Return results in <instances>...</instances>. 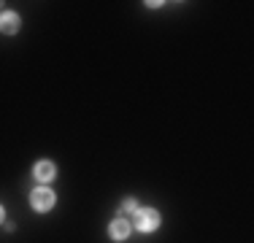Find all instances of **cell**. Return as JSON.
<instances>
[{
    "mask_svg": "<svg viewBox=\"0 0 254 243\" xmlns=\"http://www.w3.org/2000/svg\"><path fill=\"white\" fill-rule=\"evenodd\" d=\"M132 224H135V230H141V233H152V230L160 227V214H157L154 208H138Z\"/></svg>",
    "mask_w": 254,
    "mask_h": 243,
    "instance_id": "cell-1",
    "label": "cell"
},
{
    "mask_svg": "<svg viewBox=\"0 0 254 243\" xmlns=\"http://www.w3.org/2000/svg\"><path fill=\"white\" fill-rule=\"evenodd\" d=\"M30 205H33L35 211H49L54 205V192L46 189V186H38V189L30 194Z\"/></svg>",
    "mask_w": 254,
    "mask_h": 243,
    "instance_id": "cell-2",
    "label": "cell"
},
{
    "mask_svg": "<svg viewBox=\"0 0 254 243\" xmlns=\"http://www.w3.org/2000/svg\"><path fill=\"white\" fill-rule=\"evenodd\" d=\"M16 30H19V16H16L14 11H3V14H0V33L14 35Z\"/></svg>",
    "mask_w": 254,
    "mask_h": 243,
    "instance_id": "cell-3",
    "label": "cell"
},
{
    "mask_svg": "<svg viewBox=\"0 0 254 243\" xmlns=\"http://www.w3.org/2000/svg\"><path fill=\"white\" fill-rule=\"evenodd\" d=\"M108 235H111L114 241H125L127 235H130V222H125V219H117V222H111V227H108Z\"/></svg>",
    "mask_w": 254,
    "mask_h": 243,
    "instance_id": "cell-4",
    "label": "cell"
},
{
    "mask_svg": "<svg viewBox=\"0 0 254 243\" xmlns=\"http://www.w3.org/2000/svg\"><path fill=\"white\" fill-rule=\"evenodd\" d=\"M35 179H38L41 184H49V181L54 179V165L52 162H38V165H35Z\"/></svg>",
    "mask_w": 254,
    "mask_h": 243,
    "instance_id": "cell-5",
    "label": "cell"
},
{
    "mask_svg": "<svg viewBox=\"0 0 254 243\" xmlns=\"http://www.w3.org/2000/svg\"><path fill=\"white\" fill-rule=\"evenodd\" d=\"M135 211H138V203H135V200H125V203H122V214H135Z\"/></svg>",
    "mask_w": 254,
    "mask_h": 243,
    "instance_id": "cell-6",
    "label": "cell"
},
{
    "mask_svg": "<svg viewBox=\"0 0 254 243\" xmlns=\"http://www.w3.org/2000/svg\"><path fill=\"white\" fill-rule=\"evenodd\" d=\"M3 216H5V211H3V208H0V222H3Z\"/></svg>",
    "mask_w": 254,
    "mask_h": 243,
    "instance_id": "cell-7",
    "label": "cell"
}]
</instances>
